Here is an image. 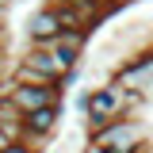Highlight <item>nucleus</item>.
<instances>
[{"mask_svg": "<svg viewBox=\"0 0 153 153\" xmlns=\"http://www.w3.org/2000/svg\"><path fill=\"white\" fill-rule=\"evenodd\" d=\"M138 4H149V0H126V12H130V8H138Z\"/></svg>", "mask_w": 153, "mask_h": 153, "instance_id": "12", "label": "nucleus"}, {"mask_svg": "<svg viewBox=\"0 0 153 153\" xmlns=\"http://www.w3.org/2000/svg\"><path fill=\"white\" fill-rule=\"evenodd\" d=\"M130 153H153V138H146V142H142V146H134Z\"/></svg>", "mask_w": 153, "mask_h": 153, "instance_id": "10", "label": "nucleus"}, {"mask_svg": "<svg viewBox=\"0 0 153 153\" xmlns=\"http://www.w3.org/2000/svg\"><path fill=\"white\" fill-rule=\"evenodd\" d=\"M8 42H12V35H8V27H0V50H8Z\"/></svg>", "mask_w": 153, "mask_h": 153, "instance_id": "11", "label": "nucleus"}, {"mask_svg": "<svg viewBox=\"0 0 153 153\" xmlns=\"http://www.w3.org/2000/svg\"><path fill=\"white\" fill-rule=\"evenodd\" d=\"M8 76L16 80V84H61V61L54 57L50 46H27L23 54L8 65Z\"/></svg>", "mask_w": 153, "mask_h": 153, "instance_id": "1", "label": "nucleus"}, {"mask_svg": "<svg viewBox=\"0 0 153 153\" xmlns=\"http://www.w3.org/2000/svg\"><path fill=\"white\" fill-rule=\"evenodd\" d=\"M146 138H153L149 126H146V119L142 115H123V119H115L107 126H100L96 134H88V146L100 149V153H130Z\"/></svg>", "mask_w": 153, "mask_h": 153, "instance_id": "2", "label": "nucleus"}, {"mask_svg": "<svg viewBox=\"0 0 153 153\" xmlns=\"http://www.w3.org/2000/svg\"><path fill=\"white\" fill-rule=\"evenodd\" d=\"M123 4H126V0H123Z\"/></svg>", "mask_w": 153, "mask_h": 153, "instance_id": "19", "label": "nucleus"}, {"mask_svg": "<svg viewBox=\"0 0 153 153\" xmlns=\"http://www.w3.org/2000/svg\"><path fill=\"white\" fill-rule=\"evenodd\" d=\"M0 100H4V96H0Z\"/></svg>", "mask_w": 153, "mask_h": 153, "instance_id": "18", "label": "nucleus"}, {"mask_svg": "<svg viewBox=\"0 0 153 153\" xmlns=\"http://www.w3.org/2000/svg\"><path fill=\"white\" fill-rule=\"evenodd\" d=\"M23 27H27V31H23V35H27V46H54L57 35H61V23H57L50 4H38L35 12L27 16Z\"/></svg>", "mask_w": 153, "mask_h": 153, "instance_id": "7", "label": "nucleus"}, {"mask_svg": "<svg viewBox=\"0 0 153 153\" xmlns=\"http://www.w3.org/2000/svg\"><path fill=\"white\" fill-rule=\"evenodd\" d=\"M8 142H12V138H8V134H4V130H0V149H4V146H8Z\"/></svg>", "mask_w": 153, "mask_h": 153, "instance_id": "14", "label": "nucleus"}, {"mask_svg": "<svg viewBox=\"0 0 153 153\" xmlns=\"http://www.w3.org/2000/svg\"><path fill=\"white\" fill-rule=\"evenodd\" d=\"M12 4H16V0H0V8H12Z\"/></svg>", "mask_w": 153, "mask_h": 153, "instance_id": "16", "label": "nucleus"}, {"mask_svg": "<svg viewBox=\"0 0 153 153\" xmlns=\"http://www.w3.org/2000/svg\"><path fill=\"white\" fill-rule=\"evenodd\" d=\"M80 153H100V149H92V146H84V149H80Z\"/></svg>", "mask_w": 153, "mask_h": 153, "instance_id": "17", "label": "nucleus"}, {"mask_svg": "<svg viewBox=\"0 0 153 153\" xmlns=\"http://www.w3.org/2000/svg\"><path fill=\"white\" fill-rule=\"evenodd\" d=\"M4 65H8V61H4V50H0V76H4V73H8V69H4Z\"/></svg>", "mask_w": 153, "mask_h": 153, "instance_id": "15", "label": "nucleus"}, {"mask_svg": "<svg viewBox=\"0 0 153 153\" xmlns=\"http://www.w3.org/2000/svg\"><path fill=\"white\" fill-rule=\"evenodd\" d=\"M23 119H27V115H23L16 103L4 96V100H0V130L8 134L12 142H19V138H23Z\"/></svg>", "mask_w": 153, "mask_h": 153, "instance_id": "8", "label": "nucleus"}, {"mask_svg": "<svg viewBox=\"0 0 153 153\" xmlns=\"http://www.w3.org/2000/svg\"><path fill=\"white\" fill-rule=\"evenodd\" d=\"M0 27H8V8H0Z\"/></svg>", "mask_w": 153, "mask_h": 153, "instance_id": "13", "label": "nucleus"}, {"mask_svg": "<svg viewBox=\"0 0 153 153\" xmlns=\"http://www.w3.org/2000/svg\"><path fill=\"white\" fill-rule=\"evenodd\" d=\"M61 111H65V103H50V107H38L23 119V142H31L38 149H46V142L57 134L61 126Z\"/></svg>", "mask_w": 153, "mask_h": 153, "instance_id": "5", "label": "nucleus"}, {"mask_svg": "<svg viewBox=\"0 0 153 153\" xmlns=\"http://www.w3.org/2000/svg\"><path fill=\"white\" fill-rule=\"evenodd\" d=\"M4 96L16 103L23 115L38 111V107H50V103H65V88L61 84H16L12 76L4 73Z\"/></svg>", "mask_w": 153, "mask_h": 153, "instance_id": "4", "label": "nucleus"}, {"mask_svg": "<svg viewBox=\"0 0 153 153\" xmlns=\"http://www.w3.org/2000/svg\"><path fill=\"white\" fill-rule=\"evenodd\" d=\"M92 27H84V31H61L57 42L50 46L54 57L61 61V69L69 73V69H80V61H84V50H88V42H92Z\"/></svg>", "mask_w": 153, "mask_h": 153, "instance_id": "6", "label": "nucleus"}, {"mask_svg": "<svg viewBox=\"0 0 153 153\" xmlns=\"http://www.w3.org/2000/svg\"><path fill=\"white\" fill-rule=\"evenodd\" d=\"M126 115V88L119 84V80H103V84H96L88 88V107H84V134H96L100 126H107L115 119H123Z\"/></svg>", "mask_w": 153, "mask_h": 153, "instance_id": "3", "label": "nucleus"}, {"mask_svg": "<svg viewBox=\"0 0 153 153\" xmlns=\"http://www.w3.org/2000/svg\"><path fill=\"white\" fill-rule=\"evenodd\" d=\"M0 153H42V149H38V146H31V142H23V138H19V142H8V146H4Z\"/></svg>", "mask_w": 153, "mask_h": 153, "instance_id": "9", "label": "nucleus"}]
</instances>
